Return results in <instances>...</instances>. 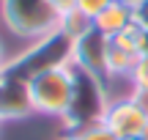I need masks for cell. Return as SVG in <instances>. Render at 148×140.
I'll use <instances>...</instances> for the list:
<instances>
[{"label":"cell","mask_w":148,"mask_h":140,"mask_svg":"<svg viewBox=\"0 0 148 140\" xmlns=\"http://www.w3.org/2000/svg\"><path fill=\"white\" fill-rule=\"evenodd\" d=\"M107 55H110V38L104 33H99L96 27H90L88 33L74 38L71 66L82 69V71H90V74H99L107 80Z\"/></svg>","instance_id":"obj_6"},{"label":"cell","mask_w":148,"mask_h":140,"mask_svg":"<svg viewBox=\"0 0 148 140\" xmlns=\"http://www.w3.org/2000/svg\"><path fill=\"white\" fill-rule=\"evenodd\" d=\"M0 124H3V121H0Z\"/></svg>","instance_id":"obj_25"},{"label":"cell","mask_w":148,"mask_h":140,"mask_svg":"<svg viewBox=\"0 0 148 140\" xmlns=\"http://www.w3.org/2000/svg\"><path fill=\"white\" fill-rule=\"evenodd\" d=\"M132 22L140 30H148V0H134L132 3Z\"/></svg>","instance_id":"obj_14"},{"label":"cell","mask_w":148,"mask_h":140,"mask_svg":"<svg viewBox=\"0 0 148 140\" xmlns=\"http://www.w3.org/2000/svg\"><path fill=\"white\" fill-rule=\"evenodd\" d=\"M140 55L137 52H129L123 47H115L110 41V55H107V77H129L137 63Z\"/></svg>","instance_id":"obj_9"},{"label":"cell","mask_w":148,"mask_h":140,"mask_svg":"<svg viewBox=\"0 0 148 140\" xmlns=\"http://www.w3.org/2000/svg\"><path fill=\"white\" fill-rule=\"evenodd\" d=\"M63 137H66V140H118L104 124L90 126V129H82V132H77V135H63Z\"/></svg>","instance_id":"obj_13"},{"label":"cell","mask_w":148,"mask_h":140,"mask_svg":"<svg viewBox=\"0 0 148 140\" xmlns=\"http://www.w3.org/2000/svg\"><path fill=\"white\" fill-rule=\"evenodd\" d=\"M104 126L118 140H123V137H140L143 129L148 126V113L132 99V93H129V96H121V99H112V102H110L107 115H104Z\"/></svg>","instance_id":"obj_5"},{"label":"cell","mask_w":148,"mask_h":140,"mask_svg":"<svg viewBox=\"0 0 148 140\" xmlns=\"http://www.w3.org/2000/svg\"><path fill=\"white\" fill-rule=\"evenodd\" d=\"M126 3H134V0H126Z\"/></svg>","instance_id":"obj_23"},{"label":"cell","mask_w":148,"mask_h":140,"mask_svg":"<svg viewBox=\"0 0 148 140\" xmlns=\"http://www.w3.org/2000/svg\"><path fill=\"white\" fill-rule=\"evenodd\" d=\"M129 82H132V91H148V58L145 55L137 58L132 74H129Z\"/></svg>","instance_id":"obj_12"},{"label":"cell","mask_w":148,"mask_h":140,"mask_svg":"<svg viewBox=\"0 0 148 140\" xmlns=\"http://www.w3.org/2000/svg\"><path fill=\"white\" fill-rule=\"evenodd\" d=\"M52 5L60 11V14H63V11H69V8H74V5H77V0H52Z\"/></svg>","instance_id":"obj_17"},{"label":"cell","mask_w":148,"mask_h":140,"mask_svg":"<svg viewBox=\"0 0 148 140\" xmlns=\"http://www.w3.org/2000/svg\"><path fill=\"white\" fill-rule=\"evenodd\" d=\"M129 25H132V3H126V0H112L107 8H101L93 16V27L99 33H104L107 38L118 36Z\"/></svg>","instance_id":"obj_8"},{"label":"cell","mask_w":148,"mask_h":140,"mask_svg":"<svg viewBox=\"0 0 148 140\" xmlns=\"http://www.w3.org/2000/svg\"><path fill=\"white\" fill-rule=\"evenodd\" d=\"M132 99L140 104V107L148 113V91H132Z\"/></svg>","instance_id":"obj_16"},{"label":"cell","mask_w":148,"mask_h":140,"mask_svg":"<svg viewBox=\"0 0 148 140\" xmlns=\"http://www.w3.org/2000/svg\"><path fill=\"white\" fill-rule=\"evenodd\" d=\"M110 102L112 99L107 96L104 77L82 71V69H74L71 99H69V107L60 115L63 135H77V132H82V129L104 124V115H107Z\"/></svg>","instance_id":"obj_1"},{"label":"cell","mask_w":148,"mask_h":140,"mask_svg":"<svg viewBox=\"0 0 148 140\" xmlns=\"http://www.w3.org/2000/svg\"><path fill=\"white\" fill-rule=\"evenodd\" d=\"M5 63H8V58H5V52H3V41H0V71L5 69Z\"/></svg>","instance_id":"obj_19"},{"label":"cell","mask_w":148,"mask_h":140,"mask_svg":"<svg viewBox=\"0 0 148 140\" xmlns=\"http://www.w3.org/2000/svg\"><path fill=\"white\" fill-rule=\"evenodd\" d=\"M90 27H93V19H90L88 14H82L77 5L69 8V11H63V14H60V19H58V30L66 33L69 38H79L82 33H88Z\"/></svg>","instance_id":"obj_10"},{"label":"cell","mask_w":148,"mask_h":140,"mask_svg":"<svg viewBox=\"0 0 148 140\" xmlns=\"http://www.w3.org/2000/svg\"><path fill=\"white\" fill-rule=\"evenodd\" d=\"M123 140H143V137H123Z\"/></svg>","instance_id":"obj_21"},{"label":"cell","mask_w":148,"mask_h":140,"mask_svg":"<svg viewBox=\"0 0 148 140\" xmlns=\"http://www.w3.org/2000/svg\"><path fill=\"white\" fill-rule=\"evenodd\" d=\"M0 19L11 36L36 41L58 30L60 11L52 0H0Z\"/></svg>","instance_id":"obj_3"},{"label":"cell","mask_w":148,"mask_h":140,"mask_svg":"<svg viewBox=\"0 0 148 140\" xmlns=\"http://www.w3.org/2000/svg\"><path fill=\"white\" fill-rule=\"evenodd\" d=\"M140 137H143V140H148V126H145V129H143V135H140Z\"/></svg>","instance_id":"obj_20"},{"label":"cell","mask_w":148,"mask_h":140,"mask_svg":"<svg viewBox=\"0 0 148 140\" xmlns=\"http://www.w3.org/2000/svg\"><path fill=\"white\" fill-rule=\"evenodd\" d=\"M60 140H66V137H60Z\"/></svg>","instance_id":"obj_24"},{"label":"cell","mask_w":148,"mask_h":140,"mask_svg":"<svg viewBox=\"0 0 148 140\" xmlns=\"http://www.w3.org/2000/svg\"><path fill=\"white\" fill-rule=\"evenodd\" d=\"M36 113L33 107V96H30V82L19 80L14 74H5L0 80V121H19Z\"/></svg>","instance_id":"obj_7"},{"label":"cell","mask_w":148,"mask_h":140,"mask_svg":"<svg viewBox=\"0 0 148 140\" xmlns=\"http://www.w3.org/2000/svg\"><path fill=\"white\" fill-rule=\"evenodd\" d=\"M71 49H74V38H69L60 30H52L47 36L30 41V47H25L19 55L8 58L3 71L30 82L33 77L44 74V71L60 69V66H71Z\"/></svg>","instance_id":"obj_2"},{"label":"cell","mask_w":148,"mask_h":140,"mask_svg":"<svg viewBox=\"0 0 148 140\" xmlns=\"http://www.w3.org/2000/svg\"><path fill=\"white\" fill-rule=\"evenodd\" d=\"M110 3H112V0H77V8L82 11V14H88L90 19H93V16L99 14L101 8H107Z\"/></svg>","instance_id":"obj_15"},{"label":"cell","mask_w":148,"mask_h":140,"mask_svg":"<svg viewBox=\"0 0 148 140\" xmlns=\"http://www.w3.org/2000/svg\"><path fill=\"white\" fill-rule=\"evenodd\" d=\"M140 33H143V30L132 22V25L123 27L118 36H112L110 41L115 44V47H123V49H129V52H137V55H140Z\"/></svg>","instance_id":"obj_11"},{"label":"cell","mask_w":148,"mask_h":140,"mask_svg":"<svg viewBox=\"0 0 148 140\" xmlns=\"http://www.w3.org/2000/svg\"><path fill=\"white\" fill-rule=\"evenodd\" d=\"M140 55H145V58H148V30L140 33Z\"/></svg>","instance_id":"obj_18"},{"label":"cell","mask_w":148,"mask_h":140,"mask_svg":"<svg viewBox=\"0 0 148 140\" xmlns=\"http://www.w3.org/2000/svg\"><path fill=\"white\" fill-rule=\"evenodd\" d=\"M74 88V66H60V69L44 71V74L30 80V96L33 107L41 115H55L60 118L63 110L69 107Z\"/></svg>","instance_id":"obj_4"},{"label":"cell","mask_w":148,"mask_h":140,"mask_svg":"<svg viewBox=\"0 0 148 140\" xmlns=\"http://www.w3.org/2000/svg\"><path fill=\"white\" fill-rule=\"evenodd\" d=\"M0 80H3V71H0Z\"/></svg>","instance_id":"obj_22"}]
</instances>
